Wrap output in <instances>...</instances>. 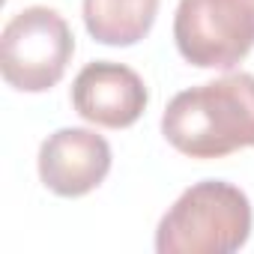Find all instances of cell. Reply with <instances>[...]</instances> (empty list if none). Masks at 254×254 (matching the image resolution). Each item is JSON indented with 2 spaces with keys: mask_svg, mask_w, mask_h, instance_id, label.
<instances>
[{
  "mask_svg": "<svg viewBox=\"0 0 254 254\" xmlns=\"http://www.w3.org/2000/svg\"><path fill=\"white\" fill-rule=\"evenodd\" d=\"M162 135L189 159H224L254 147V75L233 72L177 93L162 114Z\"/></svg>",
  "mask_w": 254,
  "mask_h": 254,
  "instance_id": "cell-1",
  "label": "cell"
},
{
  "mask_svg": "<svg viewBox=\"0 0 254 254\" xmlns=\"http://www.w3.org/2000/svg\"><path fill=\"white\" fill-rule=\"evenodd\" d=\"M150 93L144 78L111 60L87 63L72 84V108L81 120L102 129H129L147 111Z\"/></svg>",
  "mask_w": 254,
  "mask_h": 254,
  "instance_id": "cell-5",
  "label": "cell"
},
{
  "mask_svg": "<svg viewBox=\"0 0 254 254\" xmlns=\"http://www.w3.org/2000/svg\"><path fill=\"white\" fill-rule=\"evenodd\" d=\"M111 171V147L90 129H57L39 147V180L60 197H84Z\"/></svg>",
  "mask_w": 254,
  "mask_h": 254,
  "instance_id": "cell-6",
  "label": "cell"
},
{
  "mask_svg": "<svg viewBox=\"0 0 254 254\" xmlns=\"http://www.w3.org/2000/svg\"><path fill=\"white\" fill-rule=\"evenodd\" d=\"M174 39L197 69H233L254 48V0H180Z\"/></svg>",
  "mask_w": 254,
  "mask_h": 254,
  "instance_id": "cell-4",
  "label": "cell"
},
{
  "mask_svg": "<svg viewBox=\"0 0 254 254\" xmlns=\"http://www.w3.org/2000/svg\"><path fill=\"white\" fill-rule=\"evenodd\" d=\"M251 203L242 189L224 180H203L186 189L156 230L159 254H230L248 242Z\"/></svg>",
  "mask_w": 254,
  "mask_h": 254,
  "instance_id": "cell-2",
  "label": "cell"
},
{
  "mask_svg": "<svg viewBox=\"0 0 254 254\" xmlns=\"http://www.w3.org/2000/svg\"><path fill=\"white\" fill-rule=\"evenodd\" d=\"M75 36L66 18L48 6H27L0 33V72L21 93H45L66 75Z\"/></svg>",
  "mask_w": 254,
  "mask_h": 254,
  "instance_id": "cell-3",
  "label": "cell"
},
{
  "mask_svg": "<svg viewBox=\"0 0 254 254\" xmlns=\"http://www.w3.org/2000/svg\"><path fill=\"white\" fill-rule=\"evenodd\" d=\"M159 15V0H84L87 33L102 45H135L141 42Z\"/></svg>",
  "mask_w": 254,
  "mask_h": 254,
  "instance_id": "cell-7",
  "label": "cell"
}]
</instances>
